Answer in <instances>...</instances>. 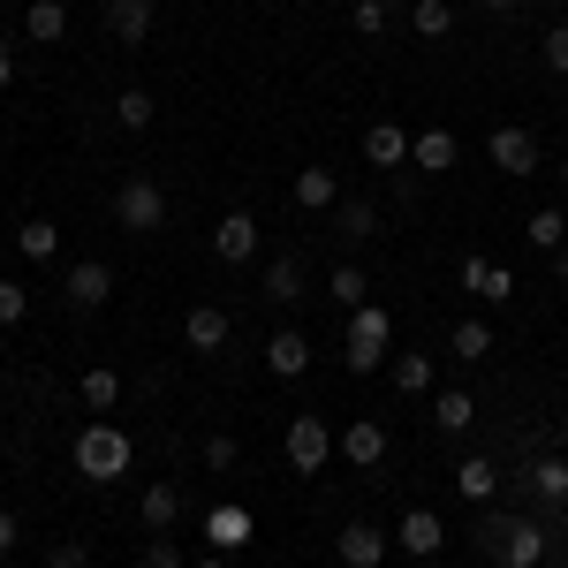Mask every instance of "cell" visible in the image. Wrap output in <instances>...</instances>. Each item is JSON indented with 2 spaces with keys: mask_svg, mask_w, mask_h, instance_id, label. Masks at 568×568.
<instances>
[{
  "mask_svg": "<svg viewBox=\"0 0 568 568\" xmlns=\"http://www.w3.org/2000/svg\"><path fill=\"white\" fill-rule=\"evenodd\" d=\"M213 251H220V258H227V265L258 258V220H251V213H227V220H220V227H213Z\"/></svg>",
  "mask_w": 568,
  "mask_h": 568,
  "instance_id": "cell-6",
  "label": "cell"
},
{
  "mask_svg": "<svg viewBox=\"0 0 568 568\" xmlns=\"http://www.w3.org/2000/svg\"><path fill=\"white\" fill-rule=\"evenodd\" d=\"M485 8H516V0H485Z\"/></svg>",
  "mask_w": 568,
  "mask_h": 568,
  "instance_id": "cell-45",
  "label": "cell"
},
{
  "mask_svg": "<svg viewBox=\"0 0 568 568\" xmlns=\"http://www.w3.org/2000/svg\"><path fill=\"white\" fill-rule=\"evenodd\" d=\"M205 463H213V470H235V439L213 433V439H205Z\"/></svg>",
  "mask_w": 568,
  "mask_h": 568,
  "instance_id": "cell-38",
  "label": "cell"
},
{
  "mask_svg": "<svg viewBox=\"0 0 568 568\" xmlns=\"http://www.w3.org/2000/svg\"><path fill=\"white\" fill-rule=\"evenodd\" d=\"M394 387H402V394H425V387H433V356H417V349L394 356Z\"/></svg>",
  "mask_w": 568,
  "mask_h": 568,
  "instance_id": "cell-29",
  "label": "cell"
},
{
  "mask_svg": "<svg viewBox=\"0 0 568 568\" xmlns=\"http://www.w3.org/2000/svg\"><path fill=\"white\" fill-rule=\"evenodd\" d=\"M77 470H84L91 485H114L130 470V433H122V425H84V433H77Z\"/></svg>",
  "mask_w": 568,
  "mask_h": 568,
  "instance_id": "cell-1",
  "label": "cell"
},
{
  "mask_svg": "<svg viewBox=\"0 0 568 568\" xmlns=\"http://www.w3.org/2000/svg\"><path fill=\"white\" fill-rule=\"evenodd\" d=\"M500 530V561L508 568H538V554H546V530L538 524H493Z\"/></svg>",
  "mask_w": 568,
  "mask_h": 568,
  "instance_id": "cell-8",
  "label": "cell"
},
{
  "mask_svg": "<svg viewBox=\"0 0 568 568\" xmlns=\"http://www.w3.org/2000/svg\"><path fill=\"white\" fill-rule=\"evenodd\" d=\"M205 538H213L220 554H235V546H251V516L227 500V508H213V516H205Z\"/></svg>",
  "mask_w": 568,
  "mask_h": 568,
  "instance_id": "cell-17",
  "label": "cell"
},
{
  "mask_svg": "<svg viewBox=\"0 0 568 568\" xmlns=\"http://www.w3.org/2000/svg\"><path fill=\"white\" fill-rule=\"evenodd\" d=\"M334 197H342V182H334V168H304V175H296V205H304V213H326Z\"/></svg>",
  "mask_w": 568,
  "mask_h": 568,
  "instance_id": "cell-20",
  "label": "cell"
},
{
  "mask_svg": "<svg viewBox=\"0 0 568 568\" xmlns=\"http://www.w3.org/2000/svg\"><path fill=\"white\" fill-rule=\"evenodd\" d=\"M372 227H379V213H372V205H342V235H349V243H364Z\"/></svg>",
  "mask_w": 568,
  "mask_h": 568,
  "instance_id": "cell-34",
  "label": "cell"
},
{
  "mask_svg": "<svg viewBox=\"0 0 568 568\" xmlns=\"http://www.w3.org/2000/svg\"><path fill=\"white\" fill-rule=\"evenodd\" d=\"M342 561H349V568H379V561H387V530H379V524H349V530H342Z\"/></svg>",
  "mask_w": 568,
  "mask_h": 568,
  "instance_id": "cell-11",
  "label": "cell"
},
{
  "mask_svg": "<svg viewBox=\"0 0 568 568\" xmlns=\"http://www.w3.org/2000/svg\"><path fill=\"white\" fill-rule=\"evenodd\" d=\"M394 538H402V546H409V554H417V561H433L439 546H447V524H439L433 508H409V516H402V524H394Z\"/></svg>",
  "mask_w": 568,
  "mask_h": 568,
  "instance_id": "cell-5",
  "label": "cell"
},
{
  "mask_svg": "<svg viewBox=\"0 0 568 568\" xmlns=\"http://www.w3.org/2000/svg\"><path fill=\"white\" fill-rule=\"evenodd\" d=\"M106 31L122 45H136L144 31H152V0H106Z\"/></svg>",
  "mask_w": 568,
  "mask_h": 568,
  "instance_id": "cell-15",
  "label": "cell"
},
{
  "mask_svg": "<svg viewBox=\"0 0 568 568\" xmlns=\"http://www.w3.org/2000/svg\"><path fill=\"white\" fill-rule=\"evenodd\" d=\"M45 568H84V546H77V538H61V546L45 554Z\"/></svg>",
  "mask_w": 568,
  "mask_h": 568,
  "instance_id": "cell-40",
  "label": "cell"
},
{
  "mask_svg": "<svg viewBox=\"0 0 568 568\" xmlns=\"http://www.w3.org/2000/svg\"><path fill=\"white\" fill-rule=\"evenodd\" d=\"M349 23L364 31V39H379V31H387V0H356V8H349Z\"/></svg>",
  "mask_w": 568,
  "mask_h": 568,
  "instance_id": "cell-33",
  "label": "cell"
},
{
  "mask_svg": "<svg viewBox=\"0 0 568 568\" xmlns=\"http://www.w3.org/2000/svg\"><path fill=\"white\" fill-rule=\"evenodd\" d=\"M524 235L538 243V251H561V243H568V213H554V205H546V213L524 220Z\"/></svg>",
  "mask_w": 568,
  "mask_h": 568,
  "instance_id": "cell-24",
  "label": "cell"
},
{
  "mask_svg": "<svg viewBox=\"0 0 568 568\" xmlns=\"http://www.w3.org/2000/svg\"><path fill=\"white\" fill-rule=\"evenodd\" d=\"M326 296L349 304V311H364V304H372V281H364L356 265H334V273H326Z\"/></svg>",
  "mask_w": 568,
  "mask_h": 568,
  "instance_id": "cell-23",
  "label": "cell"
},
{
  "mask_svg": "<svg viewBox=\"0 0 568 568\" xmlns=\"http://www.w3.org/2000/svg\"><path fill=\"white\" fill-rule=\"evenodd\" d=\"M136 568H182V554L168 546V538H152V546H144V561H136Z\"/></svg>",
  "mask_w": 568,
  "mask_h": 568,
  "instance_id": "cell-39",
  "label": "cell"
},
{
  "mask_svg": "<svg viewBox=\"0 0 568 568\" xmlns=\"http://www.w3.org/2000/svg\"><path fill=\"white\" fill-rule=\"evenodd\" d=\"M447 356H463V364H485V356H493V326H485V318H463V326L447 334Z\"/></svg>",
  "mask_w": 568,
  "mask_h": 568,
  "instance_id": "cell-21",
  "label": "cell"
},
{
  "mask_svg": "<svg viewBox=\"0 0 568 568\" xmlns=\"http://www.w3.org/2000/svg\"><path fill=\"white\" fill-rule=\"evenodd\" d=\"M304 364H311V342H304V334H288V326H281V334L265 342V372H273V379H296Z\"/></svg>",
  "mask_w": 568,
  "mask_h": 568,
  "instance_id": "cell-12",
  "label": "cell"
},
{
  "mask_svg": "<svg viewBox=\"0 0 568 568\" xmlns=\"http://www.w3.org/2000/svg\"><path fill=\"white\" fill-rule=\"evenodd\" d=\"M8 77H16V53H8V45H0V91H8Z\"/></svg>",
  "mask_w": 568,
  "mask_h": 568,
  "instance_id": "cell-43",
  "label": "cell"
},
{
  "mask_svg": "<svg viewBox=\"0 0 568 568\" xmlns=\"http://www.w3.org/2000/svg\"><path fill=\"white\" fill-rule=\"evenodd\" d=\"M409 23H417V39H447V31H455L447 0H417V8H409Z\"/></svg>",
  "mask_w": 568,
  "mask_h": 568,
  "instance_id": "cell-31",
  "label": "cell"
},
{
  "mask_svg": "<svg viewBox=\"0 0 568 568\" xmlns=\"http://www.w3.org/2000/svg\"><path fill=\"white\" fill-rule=\"evenodd\" d=\"M114 220H122L130 235H152V227L168 220V197H160V182L130 175V182H122V190H114Z\"/></svg>",
  "mask_w": 568,
  "mask_h": 568,
  "instance_id": "cell-2",
  "label": "cell"
},
{
  "mask_svg": "<svg viewBox=\"0 0 568 568\" xmlns=\"http://www.w3.org/2000/svg\"><path fill=\"white\" fill-rule=\"evenodd\" d=\"M23 311H31V296L16 281H0V326H23Z\"/></svg>",
  "mask_w": 568,
  "mask_h": 568,
  "instance_id": "cell-35",
  "label": "cell"
},
{
  "mask_svg": "<svg viewBox=\"0 0 568 568\" xmlns=\"http://www.w3.org/2000/svg\"><path fill=\"white\" fill-rule=\"evenodd\" d=\"M470 417H478V402H470V394H455V387L433 402V425H439V433H463Z\"/></svg>",
  "mask_w": 568,
  "mask_h": 568,
  "instance_id": "cell-25",
  "label": "cell"
},
{
  "mask_svg": "<svg viewBox=\"0 0 568 568\" xmlns=\"http://www.w3.org/2000/svg\"><path fill=\"white\" fill-rule=\"evenodd\" d=\"M152 114H160V106H152L144 91H122V99H114V122H122V130H152Z\"/></svg>",
  "mask_w": 568,
  "mask_h": 568,
  "instance_id": "cell-32",
  "label": "cell"
},
{
  "mask_svg": "<svg viewBox=\"0 0 568 568\" xmlns=\"http://www.w3.org/2000/svg\"><path fill=\"white\" fill-rule=\"evenodd\" d=\"M342 455H349L356 470H372V463H387V425H372V417H356L349 433H342Z\"/></svg>",
  "mask_w": 568,
  "mask_h": 568,
  "instance_id": "cell-9",
  "label": "cell"
},
{
  "mask_svg": "<svg viewBox=\"0 0 568 568\" xmlns=\"http://www.w3.org/2000/svg\"><path fill=\"white\" fill-rule=\"evenodd\" d=\"M455 485H463V493H470V500H493V485H500V470H493V463H485V455H470V463H463V470H455Z\"/></svg>",
  "mask_w": 568,
  "mask_h": 568,
  "instance_id": "cell-30",
  "label": "cell"
},
{
  "mask_svg": "<svg viewBox=\"0 0 568 568\" xmlns=\"http://www.w3.org/2000/svg\"><path fill=\"white\" fill-rule=\"evenodd\" d=\"M364 160H372V168H402V160H409V130L372 122V130H364Z\"/></svg>",
  "mask_w": 568,
  "mask_h": 568,
  "instance_id": "cell-14",
  "label": "cell"
},
{
  "mask_svg": "<svg viewBox=\"0 0 568 568\" xmlns=\"http://www.w3.org/2000/svg\"><path fill=\"white\" fill-rule=\"evenodd\" d=\"M342 356H349V372H379V364H387V311L379 304H364L349 318V349Z\"/></svg>",
  "mask_w": 568,
  "mask_h": 568,
  "instance_id": "cell-3",
  "label": "cell"
},
{
  "mask_svg": "<svg viewBox=\"0 0 568 568\" xmlns=\"http://www.w3.org/2000/svg\"><path fill=\"white\" fill-rule=\"evenodd\" d=\"M16 243H23V258H53V251H61V227H53V220H23Z\"/></svg>",
  "mask_w": 568,
  "mask_h": 568,
  "instance_id": "cell-26",
  "label": "cell"
},
{
  "mask_svg": "<svg viewBox=\"0 0 568 568\" xmlns=\"http://www.w3.org/2000/svg\"><path fill=\"white\" fill-rule=\"evenodd\" d=\"M409 160H417L425 175L455 168V136H447V130H417V136H409Z\"/></svg>",
  "mask_w": 568,
  "mask_h": 568,
  "instance_id": "cell-19",
  "label": "cell"
},
{
  "mask_svg": "<svg viewBox=\"0 0 568 568\" xmlns=\"http://www.w3.org/2000/svg\"><path fill=\"white\" fill-rule=\"evenodd\" d=\"M554 281H561V288H568V243H561V251H554Z\"/></svg>",
  "mask_w": 568,
  "mask_h": 568,
  "instance_id": "cell-42",
  "label": "cell"
},
{
  "mask_svg": "<svg viewBox=\"0 0 568 568\" xmlns=\"http://www.w3.org/2000/svg\"><path fill=\"white\" fill-rule=\"evenodd\" d=\"M265 296H273V304H296V296H304V265L288 258V251L265 265Z\"/></svg>",
  "mask_w": 568,
  "mask_h": 568,
  "instance_id": "cell-22",
  "label": "cell"
},
{
  "mask_svg": "<svg viewBox=\"0 0 568 568\" xmlns=\"http://www.w3.org/2000/svg\"><path fill=\"white\" fill-rule=\"evenodd\" d=\"M530 493H538V500H568V463H554V455L530 463Z\"/></svg>",
  "mask_w": 568,
  "mask_h": 568,
  "instance_id": "cell-28",
  "label": "cell"
},
{
  "mask_svg": "<svg viewBox=\"0 0 568 568\" xmlns=\"http://www.w3.org/2000/svg\"><path fill=\"white\" fill-rule=\"evenodd\" d=\"M114 402H122V379H114L106 364H91L84 372V409H114Z\"/></svg>",
  "mask_w": 568,
  "mask_h": 568,
  "instance_id": "cell-27",
  "label": "cell"
},
{
  "mask_svg": "<svg viewBox=\"0 0 568 568\" xmlns=\"http://www.w3.org/2000/svg\"><path fill=\"white\" fill-rule=\"evenodd\" d=\"M197 568H220V554H205V561H197Z\"/></svg>",
  "mask_w": 568,
  "mask_h": 568,
  "instance_id": "cell-44",
  "label": "cell"
},
{
  "mask_svg": "<svg viewBox=\"0 0 568 568\" xmlns=\"http://www.w3.org/2000/svg\"><path fill=\"white\" fill-rule=\"evenodd\" d=\"M485 152H493V168H508V175H530V168H538V136L530 130H493Z\"/></svg>",
  "mask_w": 568,
  "mask_h": 568,
  "instance_id": "cell-7",
  "label": "cell"
},
{
  "mask_svg": "<svg viewBox=\"0 0 568 568\" xmlns=\"http://www.w3.org/2000/svg\"><path fill=\"white\" fill-rule=\"evenodd\" d=\"M23 31H31V45H61L69 39V8L61 0H31L23 8Z\"/></svg>",
  "mask_w": 568,
  "mask_h": 568,
  "instance_id": "cell-13",
  "label": "cell"
},
{
  "mask_svg": "<svg viewBox=\"0 0 568 568\" xmlns=\"http://www.w3.org/2000/svg\"><path fill=\"white\" fill-rule=\"evenodd\" d=\"M106 296H114V273H106L99 258H84L77 273H69V304H77V311H99Z\"/></svg>",
  "mask_w": 568,
  "mask_h": 568,
  "instance_id": "cell-10",
  "label": "cell"
},
{
  "mask_svg": "<svg viewBox=\"0 0 568 568\" xmlns=\"http://www.w3.org/2000/svg\"><path fill=\"white\" fill-rule=\"evenodd\" d=\"M546 69L568 77V23H561V31H546Z\"/></svg>",
  "mask_w": 568,
  "mask_h": 568,
  "instance_id": "cell-37",
  "label": "cell"
},
{
  "mask_svg": "<svg viewBox=\"0 0 568 568\" xmlns=\"http://www.w3.org/2000/svg\"><path fill=\"white\" fill-rule=\"evenodd\" d=\"M175 516H182V493H175V485H144V530H152V538H168Z\"/></svg>",
  "mask_w": 568,
  "mask_h": 568,
  "instance_id": "cell-18",
  "label": "cell"
},
{
  "mask_svg": "<svg viewBox=\"0 0 568 568\" xmlns=\"http://www.w3.org/2000/svg\"><path fill=\"white\" fill-rule=\"evenodd\" d=\"M455 281H463L470 296H485V281H493V265H485V258H463V265H455Z\"/></svg>",
  "mask_w": 568,
  "mask_h": 568,
  "instance_id": "cell-36",
  "label": "cell"
},
{
  "mask_svg": "<svg viewBox=\"0 0 568 568\" xmlns=\"http://www.w3.org/2000/svg\"><path fill=\"white\" fill-rule=\"evenodd\" d=\"M326 455H334V433H326V417H296V425H288V463H296V470H326Z\"/></svg>",
  "mask_w": 568,
  "mask_h": 568,
  "instance_id": "cell-4",
  "label": "cell"
},
{
  "mask_svg": "<svg viewBox=\"0 0 568 568\" xmlns=\"http://www.w3.org/2000/svg\"><path fill=\"white\" fill-rule=\"evenodd\" d=\"M182 342H190V349H205V356H213L220 342H227V311L197 304V311H190V318H182Z\"/></svg>",
  "mask_w": 568,
  "mask_h": 568,
  "instance_id": "cell-16",
  "label": "cell"
},
{
  "mask_svg": "<svg viewBox=\"0 0 568 568\" xmlns=\"http://www.w3.org/2000/svg\"><path fill=\"white\" fill-rule=\"evenodd\" d=\"M16 538H23V524H16V516L0 508V554H16Z\"/></svg>",
  "mask_w": 568,
  "mask_h": 568,
  "instance_id": "cell-41",
  "label": "cell"
}]
</instances>
